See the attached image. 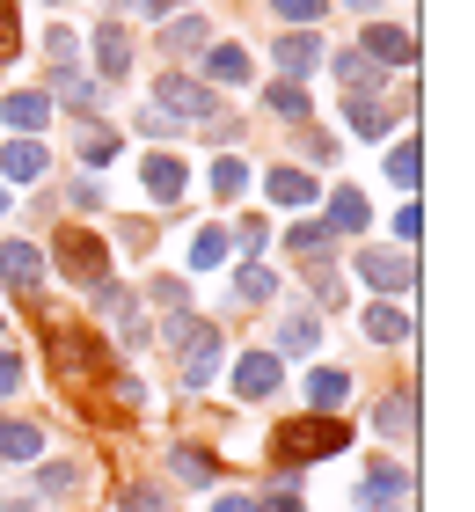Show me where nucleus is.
Returning <instances> with one entry per match:
<instances>
[{
    "mask_svg": "<svg viewBox=\"0 0 475 512\" xmlns=\"http://www.w3.org/2000/svg\"><path fill=\"white\" fill-rule=\"evenodd\" d=\"M344 447H351V417H322V410L278 417L271 425V476H300L307 461H329Z\"/></svg>",
    "mask_w": 475,
    "mask_h": 512,
    "instance_id": "1",
    "label": "nucleus"
},
{
    "mask_svg": "<svg viewBox=\"0 0 475 512\" xmlns=\"http://www.w3.org/2000/svg\"><path fill=\"white\" fill-rule=\"evenodd\" d=\"M44 352L59 359V374H66V381H81V374L103 381V374H117V366H110V344L95 337L88 322H44Z\"/></svg>",
    "mask_w": 475,
    "mask_h": 512,
    "instance_id": "2",
    "label": "nucleus"
},
{
    "mask_svg": "<svg viewBox=\"0 0 475 512\" xmlns=\"http://www.w3.org/2000/svg\"><path fill=\"white\" fill-rule=\"evenodd\" d=\"M147 103L169 110L176 125H212V118H227L220 96H212L205 81H190V74H154V96H147Z\"/></svg>",
    "mask_w": 475,
    "mask_h": 512,
    "instance_id": "3",
    "label": "nucleus"
},
{
    "mask_svg": "<svg viewBox=\"0 0 475 512\" xmlns=\"http://www.w3.org/2000/svg\"><path fill=\"white\" fill-rule=\"evenodd\" d=\"M52 264L88 293V286L110 278V249H103V235H88V227H59V235H52Z\"/></svg>",
    "mask_w": 475,
    "mask_h": 512,
    "instance_id": "4",
    "label": "nucleus"
},
{
    "mask_svg": "<svg viewBox=\"0 0 475 512\" xmlns=\"http://www.w3.org/2000/svg\"><path fill=\"white\" fill-rule=\"evenodd\" d=\"M359 278L373 293H410L417 286V256L410 249H359Z\"/></svg>",
    "mask_w": 475,
    "mask_h": 512,
    "instance_id": "5",
    "label": "nucleus"
},
{
    "mask_svg": "<svg viewBox=\"0 0 475 512\" xmlns=\"http://www.w3.org/2000/svg\"><path fill=\"white\" fill-rule=\"evenodd\" d=\"M271 66H278V81H307V74H315V66H329V52H322V37L315 30H285L278 44H271Z\"/></svg>",
    "mask_w": 475,
    "mask_h": 512,
    "instance_id": "6",
    "label": "nucleus"
},
{
    "mask_svg": "<svg viewBox=\"0 0 475 512\" xmlns=\"http://www.w3.org/2000/svg\"><path fill=\"white\" fill-rule=\"evenodd\" d=\"M139 183H147V205H161V213H169V205H183V191H190V169L169 154V147H147V161H139Z\"/></svg>",
    "mask_w": 475,
    "mask_h": 512,
    "instance_id": "7",
    "label": "nucleus"
},
{
    "mask_svg": "<svg viewBox=\"0 0 475 512\" xmlns=\"http://www.w3.org/2000/svg\"><path fill=\"white\" fill-rule=\"evenodd\" d=\"M0 278H8L15 300H30V315H37V293H44V256H37V242H0Z\"/></svg>",
    "mask_w": 475,
    "mask_h": 512,
    "instance_id": "8",
    "label": "nucleus"
},
{
    "mask_svg": "<svg viewBox=\"0 0 475 512\" xmlns=\"http://www.w3.org/2000/svg\"><path fill=\"white\" fill-rule=\"evenodd\" d=\"M88 59H95V81H125L132 74V37H125V22H95V37H88Z\"/></svg>",
    "mask_w": 475,
    "mask_h": 512,
    "instance_id": "9",
    "label": "nucleus"
},
{
    "mask_svg": "<svg viewBox=\"0 0 475 512\" xmlns=\"http://www.w3.org/2000/svg\"><path fill=\"white\" fill-rule=\"evenodd\" d=\"M359 52L380 66V74H402V66H417V37L395 30V22H366V44Z\"/></svg>",
    "mask_w": 475,
    "mask_h": 512,
    "instance_id": "10",
    "label": "nucleus"
},
{
    "mask_svg": "<svg viewBox=\"0 0 475 512\" xmlns=\"http://www.w3.org/2000/svg\"><path fill=\"white\" fill-rule=\"evenodd\" d=\"M0 125H8L15 139H37L44 125H52V96H44V88H15V96L0 103Z\"/></svg>",
    "mask_w": 475,
    "mask_h": 512,
    "instance_id": "11",
    "label": "nucleus"
},
{
    "mask_svg": "<svg viewBox=\"0 0 475 512\" xmlns=\"http://www.w3.org/2000/svg\"><path fill=\"white\" fill-rule=\"evenodd\" d=\"M271 344H278L271 359H315V352H322V322H315V308H293V315L278 322Z\"/></svg>",
    "mask_w": 475,
    "mask_h": 512,
    "instance_id": "12",
    "label": "nucleus"
},
{
    "mask_svg": "<svg viewBox=\"0 0 475 512\" xmlns=\"http://www.w3.org/2000/svg\"><path fill=\"white\" fill-rule=\"evenodd\" d=\"M0 176H8V183H44V176H52L44 139H8V147H0Z\"/></svg>",
    "mask_w": 475,
    "mask_h": 512,
    "instance_id": "13",
    "label": "nucleus"
},
{
    "mask_svg": "<svg viewBox=\"0 0 475 512\" xmlns=\"http://www.w3.org/2000/svg\"><path fill=\"white\" fill-rule=\"evenodd\" d=\"M278 374H285V366L271 352H242V359H234V395H242V403H264V395L278 388Z\"/></svg>",
    "mask_w": 475,
    "mask_h": 512,
    "instance_id": "14",
    "label": "nucleus"
},
{
    "mask_svg": "<svg viewBox=\"0 0 475 512\" xmlns=\"http://www.w3.org/2000/svg\"><path fill=\"white\" fill-rule=\"evenodd\" d=\"M169 476L183 483V491H212L227 469H220V454H212V447H176L169 454Z\"/></svg>",
    "mask_w": 475,
    "mask_h": 512,
    "instance_id": "15",
    "label": "nucleus"
},
{
    "mask_svg": "<svg viewBox=\"0 0 475 512\" xmlns=\"http://www.w3.org/2000/svg\"><path fill=\"white\" fill-rule=\"evenodd\" d=\"M373 432H380V439H417V388H395V395H380V410H373Z\"/></svg>",
    "mask_w": 475,
    "mask_h": 512,
    "instance_id": "16",
    "label": "nucleus"
},
{
    "mask_svg": "<svg viewBox=\"0 0 475 512\" xmlns=\"http://www.w3.org/2000/svg\"><path fill=\"white\" fill-rule=\"evenodd\" d=\"M220 359H227V337L220 330H205L198 344L183 352V388H212V374H220Z\"/></svg>",
    "mask_w": 475,
    "mask_h": 512,
    "instance_id": "17",
    "label": "nucleus"
},
{
    "mask_svg": "<svg viewBox=\"0 0 475 512\" xmlns=\"http://www.w3.org/2000/svg\"><path fill=\"white\" fill-rule=\"evenodd\" d=\"M264 191H271V205H285V213H307L322 183L307 176V169H271V176H264Z\"/></svg>",
    "mask_w": 475,
    "mask_h": 512,
    "instance_id": "18",
    "label": "nucleus"
},
{
    "mask_svg": "<svg viewBox=\"0 0 475 512\" xmlns=\"http://www.w3.org/2000/svg\"><path fill=\"white\" fill-rule=\"evenodd\" d=\"M395 498H410V469H395V461H373L366 483H359V505H395Z\"/></svg>",
    "mask_w": 475,
    "mask_h": 512,
    "instance_id": "19",
    "label": "nucleus"
},
{
    "mask_svg": "<svg viewBox=\"0 0 475 512\" xmlns=\"http://www.w3.org/2000/svg\"><path fill=\"white\" fill-rule=\"evenodd\" d=\"M366 220H373V213H366V198L351 191V183H329V220H322L329 235H366Z\"/></svg>",
    "mask_w": 475,
    "mask_h": 512,
    "instance_id": "20",
    "label": "nucleus"
},
{
    "mask_svg": "<svg viewBox=\"0 0 475 512\" xmlns=\"http://www.w3.org/2000/svg\"><path fill=\"white\" fill-rule=\"evenodd\" d=\"M307 403H315L322 417H337L351 403V374L344 366H315V374H307Z\"/></svg>",
    "mask_w": 475,
    "mask_h": 512,
    "instance_id": "21",
    "label": "nucleus"
},
{
    "mask_svg": "<svg viewBox=\"0 0 475 512\" xmlns=\"http://www.w3.org/2000/svg\"><path fill=\"white\" fill-rule=\"evenodd\" d=\"M337 66V81H344V96H380V88H388V74H380V66L366 59V52H337L329 59Z\"/></svg>",
    "mask_w": 475,
    "mask_h": 512,
    "instance_id": "22",
    "label": "nucleus"
},
{
    "mask_svg": "<svg viewBox=\"0 0 475 512\" xmlns=\"http://www.w3.org/2000/svg\"><path fill=\"white\" fill-rule=\"evenodd\" d=\"M220 81V88H242L249 81V52L242 44H205V88Z\"/></svg>",
    "mask_w": 475,
    "mask_h": 512,
    "instance_id": "23",
    "label": "nucleus"
},
{
    "mask_svg": "<svg viewBox=\"0 0 475 512\" xmlns=\"http://www.w3.org/2000/svg\"><path fill=\"white\" fill-rule=\"evenodd\" d=\"M44 81H52V96H66V103L81 110V118H95V110H103V81H81L74 66H52Z\"/></svg>",
    "mask_w": 475,
    "mask_h": 512,
    "instance_id": "24",
    "label": "nucleus"
},
{
    "mask_svg": "<svg viewBox=\"0 0 475 512\" xmlns=\"http://www.w3.org/2000/svg\"><path fill=\"white\" fill-rule=\"evenodd\" d=\"M44 454V432L30 417H0V461H37Z\"/></svg>",
    "mask_w": 475,
    "mask_h": 512,
    "instance_id": "25",
    "label": "nucleus"
},
{
    "mask_svg": "<svg viewBox=\"0 0 475 512\" xmlns=\"http://www.w3.org/2000/svg\"><path fill=\"white\" fill-rule=\"evenodd\" d=\"M198 44H212V15L205 8H190V15H176L169 30H161V52H198Z\"/></svg>",
    "mask_w": 475,
    "mask_h": 512,
    "instance_id": "26",
    "label": "nucleus"
},
{
    "mask_svg": "<svg viewBox=\"0 0 475 512\" xmlns=\"http://www.w3.org/2000/svg\"><path fill=\"white\" fill-rule=\"evenodd\" d=\"M227 256H234V235H227V227H198V235H190V271H220L227 264Z\"/></svg>",
    "mask_w": 475,
    "mask_h": 512,
    "instance_id": "27",
    "label": "nucleus"
},
{
    "mask_svg": "<svg viewBox=\"0 0 475 512\" xmlns=\"http://www.w3.org/2000/svg\"><path fill=\"white\" fill-rule=\"evenodd\" d=\"M117 147H125V139H117V125H103V118H88V125H81V161H88V176H95V169H110Z\"/></svg>",
    "mask_w": 475,
    "mask_h": 512,
    "instance_id": "28",
    "label": "nucleus"
},
{
    "mask_svg": "<svg viewBox=\"0 0 475 512\" xmlns=\"http://www.w3.org/2000/svg\"><path fill=\"white\" fill-rule=\"evenodd\" d=\"M344 118L359 139H388V96H344Z\"/></svg>",
    "mask_w": 475,
    "mask_h": 512,
    "instance_id": "29",
    "label": "nucleus"
},
{
    "mask_svg": "<svg viewBox=\"0 0 475 512\" xmlns=\"http://www.w3.org/2000/svg\"><path fill=\"white\" fill-rule=\"evenodd\" d=\"M264 110H271V118H285L293 132L315 118V110H307V88H293V81H271V88H264Z\"/></svg>",
    "mask_w": 475,
    "mask_h": 512,
    "instance_id": "30",
    "label": "nucleus"
},
{
    "mask_svg": "<svg viewBox=\"0 0 475 512\" xmlns=\"http://www.w3.org/2000/svg\"><path fill=\"white\" fill-rule=\"evenodd\" d=\"M234 300H242V308L278 300V271H271V264H242V271H234Z\"/></svg>",
    "mask_w": 475,
    "mask_h": 512,
    "instance_id": "31",
    "label": "nucleus"
},
{
    "mask_svg": "<svg viewBox=\"0 0 475 512\" xmlns=\"http://www.w3.org/2000/svg\"><path fill=\"white\" fill-rule=\"evenodd\" d=\"M417 176H424V147H417V132H410V139H395V147H388V183L417 191Z\"/></svg>",
    "mask_w": 475,
    "mask_h": 512,
    "instance_id": "32",
    "label": "nucleus"
},
{
    "mask_svg": "<svg viewBox=\"0 0 475 512\" xmlns=\"http://www.w3.org/2000/svg\"><path fill=\"white\" fill-rule=\"evenodd\" d=\"M329 242H337V235H329V227H322V220H300V227H293V235H285V249H293V256H300V264H322V256H329Z\"/></svg>",
    "mask_w": 475,
    "mask_h": 512,
    "instance_id": "33",
    "label": "nucleus"
},
{
    "mask_svg": "<svg viewBox=\"0 0 475 512\" xmlns=\"http://www.w3.org/2000/svg\"><path fill=\"white\" fill-rule=\"evenodd\" d=\"M307 300H315L322 315H337L344 308V278L329 271V264H307Z\"/></svg>",
    "mask_w": 475,
    "mask_h": 512,
    "instance_id": "34",
    "label": "nucleus"
},
{
    "mask_svg": "<svg viewBox=\"0 0 475 512\" xmlns=\"http://www.w3.org/2000/svg\"><path fill=\"white\" fill-rule=\"evenodd\" d=\"M132 300H139V293H125L117 278H103V286H88V308H95V315H110V322H132Z\"/></svg>",
    "mask_w": 475,
    "mask_h": 512,
    "instance_id": "35",
    "label": "nucleus"
},
{
    "mask_svg": "<svg viewBox=\"0 0 475 512\" xmlns=\"http://www.w3.org/2000/svg\"><path fill=\"white\" fill-rule=\"evenodd\" d=\"M366 337H373V344H402V337H410V315L380 300V308H366Z\"/></svg>",
    "mask_w": 475,
    "mask_h": 512,
    "instance_id": "36",
    "label": "nucleus"
},
{
    "mask_svg": "<svg viewBox=\"0 0 475 512\" xmlns=\"http://www.w3.org/2000/svg\"><path fill=\"white\" fill-rule=\"evenodd\" d=\"M242 191H249V169H242L234 154H220V161H212V198H220V205H234Z\"/></svg>",
    "mask_w": 475,
    "mask_h": 512,
    "instance_id": "37",
    "label": "nucleus"
},
{
    "mask_svg": "<svg viewBox=\"0 0 475 512\" xmlns=\"http://www.w3.org/2000/svg\"><path fill=\"white\" fill-rule=\"evenodd\" d=\"M37 491H44V498H74V491H81V469H74V461H44V469H37Z\"/></svg>",
    "mask_w": 475,
    "mask_h": 512,
    "instance_id": "38",
    "label": "nucleus"
},
{
    "mask_svg": "<svg viewBox=\"0 0 475 512\" xmlns=\"http://www.w3.org/2000/svg\"><path fill=\"white\" fill-rule=\"evenodd\" d=\"M205 330H212V322H198V315H183V308H176L169 322H161V344H169V352H190V344H198Z\"/></svg>",
    "mask_w": 475,
    "mask_h": 512,
    "instance_id": "39",
    "label": "nucleus"
},
{
    "mask_svg": "<svg viewBox=\"0 0 475 512\" xmlns=\"http://www.w3.org/2000/svg\"><path fill=\"white\" fill-rule=\"evenodd\" d=\"M300 154L315 161V169H337V139H329V132H315V125H300Z\"/></svg>",
    "mask_w": 475,
    "mask_h": 512,
    "instance_id": "40",
    "label": "nucleus"
},
{
    "mask_svg": "<svg viewBox=\"0 0 475 512\" xmlns=\"http://www.w3.org/2000/svg\"><path fill=\"white\" fill-rule=\"evenodd\" d=\"M22 52V15H15V0H0V66H15Z\"/></svg>",
    "mask_w": 475,
    "mask_h": 512,
    "instance_id": "41",
    "label": "nucleus"
},
{
    "mask_svg": "<svg viewBox=\"0 0 475 512\" xmlns=\"http://www.w3.org/2000/svg\"><path fill=\"white\" fill-rule=\"evenodd\" d=\"M176 132H183V125L169 118V110H154V103H147V110H139V139H147V147H154V139H161V147H169V139H176Z\"/></svg>",
    "mask_w": 475,
    "mask_h": 512,
    "instance_id": "42",
    "label": "nucleus"
},
{
    "mask_svg": "<svg viewBox=\"0 0 475 512\" xmlns=\"http://www.w3.org/2000/svg\"><path fill=\"white\" fill-rule=\"evenodd\" d=\"M271 8L293 22V30H307V22H322V15H329V0H271Z\"/></svg>",
    "mask_w": 475,
    "mask_h": 512,
    "instance_id": "43",
    "label": "nucleus"
},
{
    "mask_svg": "<svg viewBox=\"0 0 475 512\" xmlns=\"http://www.w3.org/2000/svg\"><path fill=\"white\" fill-rule=\"evenodd\" d=\"M125 512H169V491H161V483H132V491H125Z\"/></svg>",
    "mask_w": 475,
    "mask_h": 512,
    "instance_id": "44",
    "label": "nucleus"
},
{
    "mask_svg": "<svg viewBox=\"0 0 475 512\" xmlns=\"http://www.w3.org/2000/svg\"><path fill=\"white\" fill-rule=\"evenodd\" d=\"M256 512H300V476H278V483H271V498L256 505Z\"/></svg>",
    "mask_w": 475,
    "mask_h": 512,
    "instance_id": "45",
    "label": "nucleus"
},
{
    "mask_svg": "<svg viewBox=\"0 0 475 512\" xmlns=\"http://www.w3.org/2000/svg\"><path fill=\"white\" fill-rule=\"evenodd\" d=\"M227 235H234V249H242V256H264L271 227H264V220H242V227H227Z\"/></svg>",
    "mask_w": 475,
    "mask_h": 512,
    "instance_id": "46",
    "label": "nucleus"
},
{
    "mask_svg": "<svg viewBox=\"0 0 475 512\" xmlns=\"http://www.w3.org/2000/svg\"><path fill=\"white\" fill-rule=\"evenodd\" d=\"M147 300H154V308H169V315H176V308H183V278H169V271H161L154 286H147Z\"/></svg>",
    "mask_w": 475,
    "mask_h": 512,
    "instance_id": "47",
    "label": "nucleus"
},
{
    "mask_svg": "<svg viewBox=\"0 0 475 512\" xmlns=\"http://www.w3.org/2000/svg\"><path fill=\"white\" fill-rule=\"evenodd\" d=\"M22 381H30V366H22L15 352H0V395H15Z\"/></svg>",
    "mask_w": 475,
    "mask_h": 512,
    "instance_id": "48",
    "label": "nucleus"
},
{
    "mask_svg": "<svg viewBox=\"0 0 475 512\" xmlns=\"http://www.w3.org/2000/svg\"><path fill=\"white\" fill-rule=\"evenodd\" d=\"M205 139H212V147H234V139H242V118H212Z\"/></svg>",
    "mask_w": 475,
    "mask_h": 512,
    "instance_id": "49",
    "label": "nucleus"
},
{
    "mask_svg": "<svg viewBox=\"0 0 475 512\" xmlns=\"http://www.w3.org/2000/svg\"><path fill=\"white\" fill-rule=\"evenodd\" d=\"M424 235V220H417V205H402V213H395V242H417Z\"/></svg>",
    "mask_w": 475,
    "mask_h": 512,
    "instance_id": "50",
    "label": "nucleus"
},
{
    "mask_svg": "<svg viewBox=\"0 0 475 512\" xmlns=\"http://www.w3.org/2000/svg\"><path fill=\"white\" fill-rule=\"evenodd\" d=\"M66 198H74V205H81V213H95V205H103V183H95V176H88V183H74V191H66Z\"/></svg>",
    "mask_w": 475,
    "mask_h": 512,
    "instance_id": "51",
    "label": "nucleus"
},
{
    "mask_svg": "<svg viewBox=\"0 0 475 512\" xmlns=\"http://www.w3.org/2000/svg\"><path fill=\"white\" fill-rule=\"evenodd\" d=\"M44 52H52V59H74L81 44H74V30H52V37H44Z\"/></svg>",
    "mask_w": 475,
    "mask_h": 512,
    "instance_id": "52",
    "label": "nucleus"
},
{
    "mask_svg": "<svg viewBox=\"0 0 475 512\" xmlns=\"http://www.w3.org/2000/svg\"><path fill=\"white\" fill-rule=\"evenodd\" d=\"M212 512H256V498H212Z\"/></svg>",
    "mask_w": 475,
    "mask_h": 512,
    "instance_id": "53",
    "label": "nucleus"
},
{
    "mask_svg": "<svg viewBox=\"0 0 475 512\" xmlns=\"http://www.w3.org/2000/svg\"><path fill=\"white\" fill-rule=\"evenodd\" d=\"M132 8H139V15H147V22H154V15H169V8H176V0H132Z\"/></svg>",
    "mask_w": 475,
    "mask_h": 512,
    "instance_id": "54",
    "label": "nucleus"
},
{
    "mask_svg": "<svg viewBox=\"0 0 475 512\" xmlns=\"http://www.w3.org/2000/svg\"><path fill=\"white\" fill-rule=\"evenodd\" d=\"M344 8H359V15H380V8H388V0H344Z\"/></svg>",
    "mask_w": 475,
    "mask_h": 512,
    "instance_id": "55",
    "label": "nucleus"
},
{
    "mask_svg": "<svg viewBox=\"0 0 475 512\" xmlns=\"http://www.w3.org/2000/svg\"><path fill=\"white\" fill-rule=\"evenodd\" d=\"M380 512H417V505H410V498H395V505H380Z\"/></svg>",
    "mask_w": 475,
    "mask_h": 512,
    "instance_id": "56",
    "label": "nucleus"
},
{
    "mask_svg": "<svg viewBox=\"0 0 475 512\" xmlns=\"http://www.w3.org/2000/svg\"><path fill=\"white\" fill-rule=\"evenodd\" d=\"M8 512H37V505H30V498H15V505H8Z\"/></svg>",
    "mask_w": 475,
    "mask_h": 512,
    "instance_id": "57",
    "label": "nucleus"
},
{
    "mask_svg": "<svg viewBox=\"0 0 475 512\" xmlns=\"http://www.w3.org/2000/svg\"><path fill=\"white\" fill-rule=\"evenodd\" d=\"M0 213H8V191H0Z\"/></svg>",
    "mask_w": 475,
    "mask_h": 512,
    "instance_id": "58",
    "label": "nucleus"
},
{
    "mask_svg": "<svg viewBox=\"0 0 475 512\" xmlns=\"http://www.w3.org/2000/svg\"><path fill=\"white\" fill-rule=\"evenodd\" d=\"M59 8H74V0H59Z\"/></svg>",
    "mask_w": 475,
    "mask_h": 512,
    "instance_id": "59",
    "label": "nucleus"
},
{
    "mask_svg": "<svg viewBox=\"0 0 475 512\" xmlns=\"http://www.w3.org/2000/svg\"><path fill=\"white\" fill-rule=\"evenodd\" d=\"M0 322H8V315H0Z\"/></svg>",
    "mask_w": 475,
    "mask_h": 512,
    "instance_id": "60",
    "label": "nucleus"
}]
</instances>
